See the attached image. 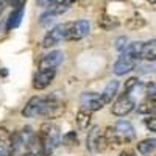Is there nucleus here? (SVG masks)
<instances>
[{"instance_id":"obj_1","label":"nucleus","mask_w":156,"mask_h":156,"mask_svg":"<svg viewBox=\"0 0 156 156\" xmlns=\"http://www.w3.org/2000/svg\"><path fill=\"white\" fill-rule=\"evenodd\" d=\"M105 136L109 144L114 145H125L133 142L136 137L134 126L128 120H117L114 125H109L105 131Z\"/></svg>"},{"instance_id":"obj_2","label":"nucleus","mask_w":156,"mask_h":156,"mask_svg":"<svg viewBox=\"0 0 156 156\" xmlns=\"http://www.w3.org/2000/svg\"><path fill=\"white\" fill-rule=\"evenodd\" d=\"M39 137L42 140V147H44V156H51L56 150V147L61 142V129L56 123L51 122H44L39 128Z\"/></svg>"},{"instance_id":"obj_3","label":"nucleus","mask_w":156,"mask_h":156,"mask_svg":"<svg viewBox=\"0 0 156 156\" xmlns=\"http://www.w3.org/2000/svg\"><path fill=\"white\" fill-rule=\"evenodd\" d=\"M70 27H72V22H64V23H59V25H56V27H53L50 31H47L45 36H44V39H42V47L44 48L55 47L61 41L67 39V34L70 31Z\"/></svg>"},{"instance_id":"obj_4","label":"nucleus","mask_w":156,"mask_h":156,"mask_svg":"<svg viewBox=\"0 0 156 156\" xmlns=\"http://www.w3.org/2000/svg\"><path fill=\"white\" fill-rule=\"evenodd\" d=\"M108 139L105 136V133H101L100 126H92L87 133L86 137V147L89 151H105L108 147Z\"/></svg>"},{"instance_id":"obj_5","label":"nucleus","mask_w":156,"mask_h":156,"mask_svg":"<svg viewBox=\"0 0 156 156\" xmlns=\"http://www.w3.org/2000/svg\"><path fill=\"white\" fill-rule=\"evenodd\" d=\"M66 109L64 106V101L56 97V95H48V97H44V111H42V115L48 117V119H55V117L61 115Z\"/></svg>"},{"instance_id":"obj_6","label":"nucleus","mask_w":156,"mask_h":156,"mask_svg":"<svg viewBox=\"0 0 156 156\" xmlns=\"http://www.w3.org/2000/svg\"><path fill=\"white\" fill-rule=\"evenodd\" d=\"M134 108H136V101L131 98V95L123 94V95H120L119 98L112 103L111 112L114 115H117V117H125L131 111H134Z\"/></svg>"},{"instance_id":"obj_7","label":"nucleus","mask_w":156,"mask_h":156,"mask_svg":"<svg viewBox=\"0 0 156 156\" xmlns=\"http://www.w3.org/2000/svg\"><path fill=\"white\" fill-rule=\"evenodd\" d=\"M137 66V61L126 56L125 53H120V56L115 59V62L112 64V72L117 75V76H122V75H126L131 70H134Z\"/></svg>"},{"instance_id":"obj_8","label":"nucleus","mask_w":156,"mask_h":156,"mask_svg":"<svg viewBox=\"0 0 156 156\" xmlns=\"http://www.w3.org/2000/svg\"><path fill=\"white\" fill-rule=\"evenodd\" d=\"M89 33H90V22L86 19H80L76 22H72V27L66 41H80V39L86 37Z\"/></svg>"},{"instance_id":"obj_9","label":"nucleus","mask_w":156,"mask_h":156,"mask_svg":"<svg viewBox=\"0 0 156 156\" xmlns=\"http://www.w3.org/2000/svg\"><path fill=\"white\" fill-rule=\"evenodd\" d=\"M64 59V53L61 50H51L45 53L41 59H39V70H48V69H56Z\"/></svg>"},{"instance_id":"obj_10","label":"nucleus","mask_w":156,"mask_h":156,"mask_svg":"<svg viewBox=\"0 0 156 156\" xmlns=\"http://www.w3.org/2000/svg\"><path fill=\"white\" fill-rule=\"evenodd\" d=\"M80 103H81V108H86L89 111H100L103 106L106 105L105 100L101 98V94H95V92H84L80 97Z\"/></svg>"},{"instance_id":"obj_11","label":"nucleus","mask_w":156,"mask_h":156,"mask_svg":"<svg viewBox=\"0 0 156 156\" xmlns=\"http://www.w3.org/2000/svg\"><path fill=\"white\" fill-rule=\"evenodd\" d=\"M42 111H44V97H31L25 106L22 108V115L30 119V117H36V115H42Z\"/></svg>"},{"instance_id":"obj_12","label":"nucleus","mask_w":156,"mask_h":156,"mask_svg":"<svg viewBox=\"0 0 156 156\" xmlns=\"http://www.w3.org/2000/svg\"><path fill=\"white\" fill-rule=\"evenodd\" d=\"M56 69H48V70H37V73L33 78V87L36 90H42L51 84V81L55 80Z\"/></svg>"},{"instance_id":"obj_13","label":"nucleus","mask_w":156,"mask_h":156,"mask_svg":"<svg viewBox=\"0 0 156 156\" xmlns=\"http://www.w3.org/2000/svg\"><path fill=\"white\" fill-rule=\"evenodd\" d=\"M23 12H25V0H23L20 5H17L16 8H12L11 14L8 16V20H6V30L8 31L17 28L19 25H20L22 17H23Z\"/></svg>"},{"instance_id":"obj_14","label":"nucleus","mask_w":156,"mask_h":156,"mask_svg":"<svg viewBox=\"0 0 156 156\" xmlns=\"http://www.w3.org/2000/svg\"><path fill=\"white\" fill-rule=\"evenodd\" d=\"M14 150L11 145V133L5 126H0V156H12Z\"/></svg>"},{"instance_id":"obj_15","label":"nucleus","mask_w":156,"mask_h":156,"mask_svg":"<svg viewBox=\"0 0 156 156\" xmlns=\"http://www.w3.org/2000/svg\"><path fill=\"white\" fill-rule=\"evenodd\" d=\"M25 154L27 156H44V147L39 134H34L30 142L25 145Z\"/></svg>"},{"instance_id":"obj_16","label":"nucleus","mask_w":156,"mask_h":156,"mask_svg":"<svg viewBox=\"0 0 156 156\" xmlns=\"http://www.w3.org/2000/svg\"><path fill=\"white\" fill-rule=\"evenodd\" d=\"M140 59H145L147 62H156V39H150V41L144 42Z\"/></svg>"},{"instance_id":"obj_17","label":"nucleus","mask_w":156,"mask_h":156,"mask_svg":"<svg viewBox=\"0 0 156 156\" xmlns=\"http://www.w3.org/2000/svg\"><path fill=\"white\" fill-rule=\"evenodd\" d=\"M90 120H92V111H89L86 108H81L80 111L76 112L75 122H76V125H78L80 129H86L90 125Z\"/></svg>"},{"instance_id":"obj_18","label":"nucleus","mask_w":156,"mask_h":156,"mask_svg":"<svg viewBox=\"0 0 156 156\" xmlns=\"http://www.w3.org/2000/svg\"><path fill=\"white\" fill-rule=\"evenodd\" d=\"M117 90H119V81H117V80H111L105 86V89H103V92H101V98L105 100L106 105H108V103H111L112 98L117 95Z\"/></svg>"},{"instance_id":"obj_19","label":"nucleus","mask_w":156,"mask_h":156,"mask_svg":"<svg viewBox=\"0 0 156 156\" xmlns=\"http://www.w3.org/2000/svg\"><path fill=\"white\" fill-rule=\"evenodd\" d=\"M98 27L103 30H112L115 27H119V20H117L114 16L108 14V12H103V14L98 16Z\"/></svg>"},{"instance_id":"obj_20","label":"nucleus","mask_w":156,"mask_h":156,"mask_svg":"<svg viewBox=\"0 0 156 156\" xmlns=\"http://www.w3.org/2000/svg\"><path fill=\"white\" fill-rule=\"evenodd\" d=\"M136 150L140 153V154H144V156H148L151 154L154 150H156V139H144V140H140L136 144Z\"/></svg>"},{"instance_id":"obj_21","label":"nucleus","mask_w":156,"mask_h":156,"mask_svg":"<svg viewBox=\"0 0 156 156\" xmlns=\"http://www.w3.org/2000/svg\"><path fill=\"white\" fill-rule=\"evenodd\" d=\"M142 45H144V42H140V41L129 42L128 47L125 48V51H122V53H125L126 56L139 61V59H140V53H142Z\"/></svg>"},{"instance_id":"obj_22","label":"nucleus","mask_w":156,"mask_h":156,"mask_svg":"<svg viewBox=\"0 0 156 156\" xmlns=\"http://www.w3.org/2000/svg\"><path fill=\"white\" fill-rule=\"evenodd\" d=\"M137 112L147 114V115H156V100H147L137 106Z\"/></svg>"},{"instance_id":"obj_23","label":"nucleus","mask_w":156,"mask_h":156,"mask_svg":"<svg viewBox=\"0 0 156 156\" xmlns=\"http://www.w3.org/2000/svg\"><path fill=\"white\" fill-rule=\"evenodd\" d=\"M125 25H126L129 30H139L142 27H145V19L140 17V16H133V17H129L126 20Z\"/></svg>"},{"instance_id":"obj_24","label":"nucleus","mask_w":156,"mask_h":156,"mask_svg":"<svg viewBox=\"0 0 156 156\" xmlns=\"http://www.w3.org/2000/svg\"><path fill=\"white\" fill-rule=\"evenodd\" d=\"M55 17H56V14L51 9H47V11H44L41 16H39V23L42 25V27H45V25H50L51 22L55 20Z\"/></svg>"},{"instance_id":"obj_25","label":"nucleus","mask_w":156,"mask_h":156,"mask_svg":"<svg viewBox=\"0 0 156 156\" xmlns=\"http://www.w3.org/2000/svg\"><path fill=\"white\" fill-rule=\"evenodd\" d=\"M137 86H139V80H137V78H129L128 81H125V86H123V94H128V95H129V94H131Z\"/></svg>"},{"instance_id":"obj_26","label":"nucleus","mask_w":156,"mask_h":156,"mask_svg":"<svg viewBox=\"0 0 156 156\" xmlns=\"http://www.w3.org/2000/svg\"><path fill=\"white\" fill-rule=\"evenodd\" d=\"M62 142H64V145H76L78 144V136L75 131H69L62 136Z\"/></svg>"},{"instance_id":"obj_27","label":"nucleus","mask_w":156,"mask_h":156,"mask_svg":"<svg viewBox=\"0 0 156 156\" xmlns=\"http://www.w3.org/2000/svg\"><path fill=\"white\" fill-rule=\"evenodd\" d=\"M126 47H128V37L126 36H119V37L115 39V48L119 50L120 53H122V51H125Z\"/></svg>"},{"instance_id":"obj_28","label":"nucleus","mask_w":156,"mask_h":156,"mask_svg":"<svg viewBox=\"0 0 156 156\" xmlns=\"http://www.w3.org/2000/svg\"><path fill=\"white\" fill-rule=\"evenodd\" d=\"M144 123H145V126H147L148 131L156 133V115H147L145 120H144Z\"/></svg>"},{"instance_id":"obj_29","label":"nucleus","mask_w":156,"mask_h":156,"mask_svg":"<svg viewBox=\"0 0 156 156\" xmlns=\"http://www.w3.org/2000/svg\"><path fill=\"white\" fill-rule=\"evenodd\" d=\"M147 95H148V100H156V83H150L147 84Z\"/></svg>"},{"instance_id":"obj_30","label":"nucleus","mask_w":156,"mask_h":156,"mask_svg":"<svg viewBox=\"0 0 156 156\" xmlns=\"http://www.w3.org/2000/svg\"><path fill=\"white\" fill-rule=\"evenodd\" d=\"M139 69H142V72H156V64L150 62V64H145V66H140Z\"/></svg>"},{"instance_id":"obj_31","label":"nucleus","mask_w":156,"mask_h":156,"mask_svg":"<svg viewBox=\"0 0 156 156\" xmlns=\"http://www.w3.org/2000/svg\"><path fill=\"white\" fill-rule=\"evenodd\" d=\"M23 2V0H6V3L9 5V6H12V8H16L17 5H20Z\"/></svg>"},{"instance_id":"obj_32","label":"nucleus","mask_w":156,"mask_h":156,"mask_svg":"<svg viewBox=\"0 0 156 156\" xmlns=\"http://www.w3.org/2000/svg\"><path fill=\"white\" fill-rule=\"evenodd\" d=\"M90 3H92V0H78V5L81 8H87Z\"/></svg>"},{"instance_id":"obj_33","label":"nucleus","mask_w":156,"mask_h":156,"mask_svg":"<svg viewBox=\"0 0 156 156\" xmlns=\"http://www.w3.org/2000/svg\"><path fill=\"white\" fill-rule=\"evenodd\" d=\"M119 156H136V153H134L133 150H123Z\"/></svg>"},{"instance_id":"obj_34","label":"nucleus","mask_w":156,"mask_h":156,"mask_svg":"<svg viewBox=\"0 0 156 156\" xmlns=\"http://www.w3.org/2000/svg\"><path fill=\"white\" fill-rule=\"evenodd\" d=\"M75 2H78V0H66V2H64V6H66V8L69 9V8H70V6H72Z\"/></svg>"},{"instance_id":"obj_35","label":"nucleus","mask_w":156,"mask_h":156,"mask_svg":"<svg viewBox=\"0 0 156 156\" xmlns=\"http://www.w3.org/2000/svg\"><path fill=\"white\" fill-rule=\"evenodd\" d=\"M5 3H6V0H0V16H2V12H3Z\"/></svg>"},{"instance_id":"obj_36","label":"nucleus","mask_w":156,"mask_h":156,"mask_svg":"<svg viewBox=\"0 0 156 156\" xmlns=\"http://www.w3.org/2000/svg\"><path fill=\"white\" fill-rule=\"evenodd\" d=\"M22 156H27V154H25V153H23V154H22Z\"/></svg>"}]
</instances>
